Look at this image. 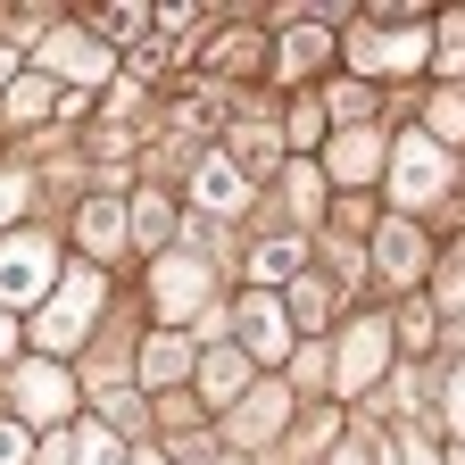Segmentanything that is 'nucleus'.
I'll use <instances>...</instances> for the list:
<instances>
[{"label": "nucleus", "instance_id": "nucleus-30", "mask_svg": "<svg viewBox=\"0 0 465 465\" xmlns=\"http://www.w3.org/2000/svg\"><path fill=\"white\" fill-rule=\"evenodd\" d=\"M34 457V440H25V424H0V465H25Z\"/></svg>", "mask_w": 465, "mask_h": 465}, {"label": "nucleus", "instance_id": "nucleus-11", "mask_svg": "<svg viewBox=\"0 0 465 465\" xmlns=\"http://www.w3.org/2000/svg\"><path fill=\"white\" fill-rule=\"evenodd\" d=\"M200 391H208V407H242L258 391V366L242 358V349H208L200 358Z\"/></svg>", "mask_w": 465, "mask_h": 465}, {"label": "nucleus", "instance_id": "nucleus-38", "mask_svg": "<svg viewBox=\"0 0 465 465\" xmlns=\"http://www.w3.org/2000/svg\"><path fill=\"white\" fill-rule=\"evenodd\" d=\"M457 465H465V449H457Z\"/></svg>", "mask_w": 465, "mask_h": 465}, {"label": "nucleus", "instance_id": "nucleus-5", "mask_svg": "<svg viewBox=\"0 0 465 465\" xmlns=\"http://www.w3.org/2000/svg\"><path fill=\"white\" fill-rule=\"evenodd\" d=\"M232 349H242L250 366H266V358H291V308L274 300V291H250V300L232 308Z\"/></svg>", "mask_w": 465, "mask_h": 465}, {"label": "nucleus", "instance_id": "nucleus-2", "mask_svg": "<svg viewBox=\"0 0 465 465\" xmlns=\"http://www.w3.org/2000/svg\"><path fill=\"white\" fill-rule=\"evenodd\" d=\"M100 300H108V291H100V274H92V266H75V274H58V291H50V308L34 316V341L50 349V358H58V349H75V341H84V324L100 316Z\"/></svg>", "mask_w": 465, "mask_h": 465}, {"label": "nucleus", "instance_id": "nucleus-29", "mask_svg": "<svg viewBox=\"0 0 465 465\" xmlns=\"http://www.w3.org/2000/svg\"><path fill=\"white\" fill-rule=\"evenodd\" d=\"M25 200H34V183H25V174H0V224H9Z\"/></svg>", "mask_w": 465, "mask_h": 465}, {"label": "nucleus", "instance_id": "nucleus-25", "mask_svg": "<svg viewBox=\"0 0 465 465\" xmlns=\"http://www.w3.org/2000/svg\"><path fill=\"white\" fill-rule=\"evenodd\" d=\"M332 116H341V134L358 125V116H374V84H366V92H358V84H341V92H332Z\"/></svg>", "mask_w": 465, "mask_h": 465}, {"label": "nucleus", "instance_id": "nucleus-26", "mask_svg": "<svg viewBox=\"0 0 465 465\" xmlns=\"http://www.w3.org/2000/svg\"><path fill=\"white\" fill-rule=\"evenodd\" d=\"M282 134H291V150H308V142L324 134V108H316V100H300V108H291V125H282Z\"/></svg>", "mask_w": 465, "mask_h": 465}, {"label": "nucleus", "instance_id": "nucleus-28", "mask_svg": "<svg viewBox=\"0 0 465 465\" xmlns=\"http://www.w3.org/2000/svg\"><path fill=\"white\" fill-rule=\"evenodd\" d=\"M465 300V242H457V258H449V274H440V300L432 308H457Z\"/></svg>", "mask_w": 465, "mask_h": 465}, {"label": "nucleus", "instance_id": "nucleus-4", "mask_svg": "<svg viewBox=\"0 0 465 465\" xmlns=\"http://www.w3.org/2000/svg\"><path fill=\"white\" fill-rule=\"evenodd\" d=\"M391 341H399V332H391L382 316L349 324V332H341V358H332V382H341V391H374V382L391 374V358H399Z\"/></svg>", "mask_w": 465, "mask_h": 465}, {"label": "nucleus", "instance_id": "nucleus-23", "mask_svg": "<svg viewBox=\"0 0 465 465\" xmlns=\"http://www.w3.org/2000/svg\"><path fill=\"white\" fill-rule=\"evenodd\" d=\"M75 465H134V457H125V440H116L108 424H84V440H75Z\"/></svg>", "mask_w": 465, "mask_h": 465}, {"label": "nucleus", "instance_id": "nucleus-13", "mask_svg": "<svg viewBox=\"0 0 465 465\" xmlns=\"http://www.w3.org/2000/svg\"><path fill=\"white\" fill-rule=\"evenodd\" d=\"M192 200H200L208 216H242V208H250V174L232 166V158H200V183H192Z\"/></svg>", "mask_w": 465, "mask_h": 465}, {"label": "nucleus", "instance_id": "nucleus-27", "mask_svg": "<svg viewBox=\"0 0 465 465\" xmlns=\"http://www.w3.org/2000/svg\"><path fill=\"white\" fill-rule=\"evenodd\" d=\"M440 67L449 75L465 67V9H449V25H440Z\"/></svg>", "mask_w": 465, "mask_h": 465}, {"label": "nucleus", "instance_id": "nucleus-18", "mask_svg": "<svg viewBox=\"0 0 465 465\" xmlns=\"http://www.w3.org/2000/svg\"><path fill=\"white\" fill-rule=\"evenodd\" d=\"M134 242L166 258V242H174V200H166V192H142V200H134Z\"/></svg>", "mask_w": 465, "mask_h": 465}, {"label": "nucleus", "instance_id": "nucleus-33", "mask_svg": "<svg viewBox=\"0 0 465 465\" xmlns=\"http://www.w3.org/2000/svg\"><path fill=\"white\" fill-rule=\"evenodd\" d=\"M332 465H382V449H374V440H349V449H341Z\"/></svg>", "mask_w": 465, "mask_h": 465}, {"label": "nucleus", "instance_id": "nucleus-6", "mask_svg": "<svg viewBox=\"0 0 465 465\" xmlns=\"http://www.w3.org/2000/svg\"><path fill=\"white\" fill-rule=\"evenodd\" d=\"M440 183H449V150H440L432 134L391 142V192H399V208H424Z\"/></svg>", "mask_w": 465, "mask_h": 465}, {"label": "nucleus", "instance_id": "nucleus-9", "mask_svg": "<svg viewBox=\"0 0 465 465\" xmlns=\"http://www.w3.org/2000/svg\"><path fill=\"white\" fill-rule=\"evenodd\" d=\"M282 416H291V391H282V382H258L242 407H232L224 432H232V449H266V440L282 432Z\"/></svg>", "mask_w": 465, "mask_h": 465}, {"label": "nucleus", "instance_id": "nucleus-31", "mask_svg": "<svg viewBox=\"0 0 465 465\" xmlns=\"http://www.w3.org/2000/svg\"><path fill=\"white\" fill-rule=\"evenodd\" d=\"M100 416H108V432H134V424H142V399H108Z\"/></svg>", "mask_w": 465, "mask_h": 465}, {"label": "nucleus", "instance_id": "nucleus-16", "mask_svg": "<svg viewBox=\"0 0 465 465\" xmlns=\"http://www.w3.org/2000/svg\"><path fill=\"white\" fill-rule=\"evenodd\" d=\"M125 232H134V216L116 208V200H84V216H75V242H84L92 258H108V250H125Z\"/></svg>", "mask_w": 465, "mask_h": 465}, {"label": "nucleus", "instance_id": "nucleus-24", "mask_svg": "<svg viewBox=\"0 0 465 465\" xmlns=\"http://www.w3.org/2000/svg\"><path fill=\"white\" fill-rule=\"evenodd\" d=\"M282 192H291V208H300V216H316V200H324V166H291Z\"/></svg>", "mask_w": 465, "mask_h": 465}, {"label": "nucleus", "instance_id": "nucleus-32", "mask_svg": "<svg viewBox=\"0 0 465 465\" xmlns=\"http://www.w3.org/2000/svg\"><path fill=\"white\" fill-rule=\"evenodd\" d=\"M440 399H449V424L465 432V358H457V374H449V391H440Z\"/></svg>", "mask_w": 465, "mask_h": 465}, {"label": "nucleus", "instance_id": "nucleus-37", "mask_svg": "<svg viewBox=\"0 0 465 465\" xmlns=\"http://www.w3.org/2000/svg\"><path fill=\"white\" fill-rule=\"evenodd\" d=\"M142 465H166V457H142Z\"/></svg>", "mask_w": 465, "mask_h": 465}, {"label": "nucleus", "instance_id": "nucleus-14", "mask_svg": "<svg viewBox=\"0 0 465 465\" xmlns=\"http://www.w3.org/2000/svg\"><path fill=\"white\" fill-rule=\"evenodd\" d=\"M374 258H382L391 282H416V274H424V232H416V216H391L382 242H374Z\"/></svg>", "mask_w": 465, "mask_h": 465}, {"label": "nucleus", "instance_id": "nucleus-17", "mask_svg": "<svg viewBox=\"0 0 465 465\" xmlns=\"http://www.w3.org/2000/svg\"><path fill=\"white\" fill-rule=\"evenodd\" d=\"M282 17H308V9H282ZM324 58H332V34H324L316 17L282 34V67H291V75H300V67H324Z\"/></svg>", "mask_w": 465, "mask_h": 465}, {"label": "nucleus", "instance_id": "nucleus-7", "mask_svg": "<svg viewBox=\"0 0 465 465\" xmlns=\"http://www.w3.org/2000/svg\"><path fill=\"white\" fill-rule=\"evenodd\" d=\"M349 58H358L366 75H416L424 58H432V34H424V25H399V34L358 25V34H349Z\"/></svg>", "mask_w": 465, "mask_h": 465}, {"label": "nucleus", "instance_id": "nucleus-20", "mask_svg": "<svg viewBox=\"0 0 465 465\" xmlns=\"http://www.w3.org/2000/svg\"><path fill=\"white\" fill-rule=\"evenodd\" d=\"M142 17H158V9H142V0H108V9H92V42H125V34H142Z\"/></svg>", "mask_w": 465, "mask_h": 465}, {"label": "nucleus", "instance_id": "nucleus-10", "mask_svg": "<svg viewBox=\"0 0 465 465\" xmlns=\"http://www.w3.org/2000/svg\"><path fill=\"white\" fill-rule=\"evenodd\" d=\"M192 366H200V349H192V332H166V324H158V332L142 341V358H134L142 391H166V382H183Z\"/></svg>", "mask_w": 465, "mask_h": 465}, {"label": "nucleus", "instance_id": "nucleus-22", "mask_svg": "<svg viewBox=\"0 0 465 465\" xmlns=\"http://www.w3.org/2000/svg\"><path fill=\"white\" fill-rule=\"evenodd\" d=\"M282 308H291V324H308V332H316V324H324V316H332V291H324V282H308V274H300V282H291V300H282Z\"/></svg>", "mask_w": 465, "mask_h": 465}, {"label": "nucleus", "instance_id": "nucleus-1", "mask_svg": "<svg viewBox=\"0 0 465 465\" xmlns=\"http://www.w3.org/2000/svg\"><path fill=\"white\" fill-rule=\"evenodd\" d=\"M50 291H58V250L42 232H9V242H0V316L50 300Z\"/></svg>", "mask_w": 465, "mask_h": 465}, {"label": "nucleus", "instance_id": "nucleus-15", "mask_svg": "<svg viewBox=\"0 0 465 465\" xmlns=\"http://www.w3.org/2000/svg\"><path fill=\"white\" fill-rule=\"evenodd\" d=\"M42 58H50L58 75H75V84L108 75V42H92V34H50V42H42Z\"/></svg>", "mask_w": 465, "mask_h": 465}, {"label": "nucleus", "instance_id": "nucleus-3", "mask_svg": "<svg viewBox=\"0 0 465 465\" xmlns=\"http://www.w3.org/2000/svg\"><path fill=\"white\" fill-rule=\"evenodd\" d=\"M200 300H208V266H200L192 250H166V258H150V308L166 316V332L183 324V316H200Z\"/></svg>", "mask_w": 465, "mask_h": 465}, {"label": "nucleus", "instance_id": "nucleus-12", "mask_svg": "<svg viewBox=\"0 0 465 465\" xmlns=\"http://www.w3.org/2000/svg\"><path fill=\"white\" fill-rule=\"evenodd\" d=\"M17 407H25L34 424H58L75 407V382L58 374V366H17Z\"/></svg>", "mask_w": 465, "mask_h": 465}, {"label": "nucleus", "instance_id": "nucleus-21", "mask_svg": "<svg viewBox=\"0 0 465 465\" xmlns=\"http://www.w3.org/2000/svg\"><path fill=\"white\" fill-rule=\"evenodd\" d=\"M300 266H308V250H300V232H291V242H266V250L250 258V274H258V282H291Z\"/></svg>", "mask_w": 465, "mask_h": 465}, {"label": "nucleus", "instance_id": "nucleus-35", "mask_svg": "<svg viewBox=\"0 0 465 465\" xmlns=\"http://www.w3.org/2000/svg\"><path fill=\"white\" fill-rule=\"evenodd\" d=\"M42 465H67V449H42Z\"/></svg>", "mask_w": 465, "mask_h": 465}, {"label": "nucleus", "instance_id": "nucleus-34", "mask_svg": "<svg viewBox=\"0 0 465 465\" xmlns=\"http://www.w3.org/2000/svg\"><path fill=\"white\" fill-rule=\"evenodd\" d=\"M9 349H17V324H9V316H0V366H9Z\"/></svg>", "mask_w": 465, "mask_h": 465}, {"label": "nucleus", "instance_id": "nucleus-19", "mask_svg": "<svg viewBox=\"0 0 465 465\" xmlns=\"http://www.w3.org/2000/svg\"><path fill=\"white\" fill-rule=\"evenodd\" d=\"M50 108H58V75L34 67V75L9 84V125H34V116H50Z\"/></svg>", "mask_w": 465, "mask_h": 465}, {"label": "nucleus", "instance_id": "nucleus-8", "mask_svg": "<svg viewBox=\"0 0 465 465\" xmlns=\"http://www.w3.org/2000/svg\"><path fill=\"white\" fill-rule=\"evenodd\" d=\"M374 174H391V142H382L374 125H349V134H332V150H324V183L358 192V183H374Z\"/></svg>", "mask_w": 465, "mask_h": 465}, {"label": "nucleus", "instance_id": "nucleus-36", "mask_svg": "<svg viewBox=\"0 0 465 465\" xmlns=\"http://www.w3.org/2000/svg\"><path fill=\"white\" fill-rule=\"evenodd\" d=\"M0 84H17V75H9V50H0Z\"/></svg>", "mask_w": 465, "mask_h": 465}]
</instances>
